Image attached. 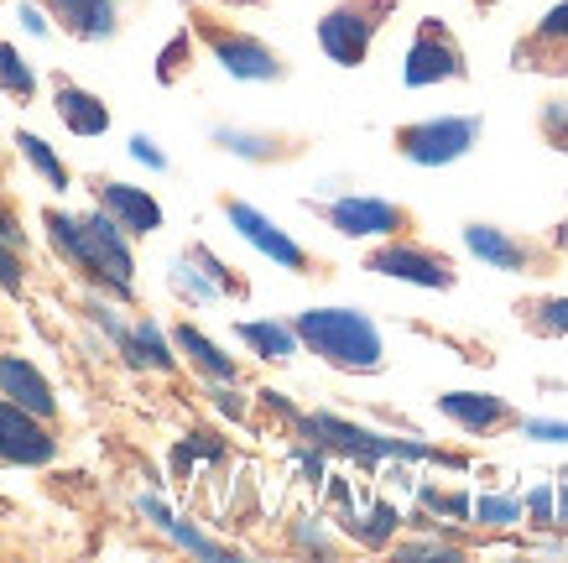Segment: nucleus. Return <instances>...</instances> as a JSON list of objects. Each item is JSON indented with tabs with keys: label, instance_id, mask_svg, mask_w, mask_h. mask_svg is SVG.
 Masks as SVG:
<instances>
[{
	"label": "nucleus",
	"instance_id": "nucleus-40",
	"mask_svg": "<svg viewBox=\"0 0 568 563\" xmlns=\"http://www.w3.org/2000/svg\"><path fill=\"white\" fill-rule=\"evenodd\" d=\"M220 11H261V6H272V0H214Z\"/></svg>",
	"mask_w": 568,
	"mask_h": 563
},
{
	"label": "nucleus",
	"instance_id": "nucleus-20",
	"mask_svg": "<svg viewBox=\"0 0 568 563\" xmlns=\"http://www.w3.org/2000/svg\"><path fill=\"white\" fill-rule=\"evenodd\" d=\"M511 313L532 340H568V292H527L511 303Z\"/></svg>",
	"mask_w": 568,
	"mask_h": 563
},
{
	"label": "nucleus",
	"instance_id": "nucleus-28",
	"mask_svg": "<svg viewBox=\"0 0 568 563\" xmlns=\"http://www.w3.org/2000/svg\"><path fill=\"white\" fill-rule=\"evenodd\" d=\"M17 152L32 162V172L42 178V183L52 188V193H69V183H73V172L63 168V157L52 152L42 137H32V131H17Z\"/></svg>",
	"mask_w": 568,
	"mask_h": 563
},
{
	"label": "nucleus",
	"instance_id": "nucleus-32",
	"mask_svg": "<svg viewBox=\"0 0 568 563\" xmlns=\"http://www.w3.org/2000/svg\"><path fill=\"white\" fill-rule=\"evenodd\" d=\"M517 433H527L537 444H568V423H558V418H521Z\"/></svg>",
	"mask_w": 568,
	"mask_h": 563
},
{
	"label": "nucleus",
	"instance_id": "nucleus-35",
	"mask_svg": "<svg viewBox=\"0 0 568 563\" xmlns=\"http://www.w3.org/2000/svg\"><path fill=\"white\" fill-rule=\"evenodd\" d=\"M131 157H136V162H146L152 172H168V157L156 152L152 137H131Z\"/></svg>",
	"mask_w": 568,
	"mask_h": 563
},
{
	"label": "nucleus",
	"instance_id": "nucleus-36",
	"mask_svg": "<svg viewBox=\"0 0 568 563\" xmlns=\"http://www.w3.org/2000/svg\"><path fill=\"white\" fill-rule=\"evenodd\" d=\"M0 240H6V245H17V251H27V230L17 224L11 209H0Z\"/></svg>",
	"mask_w": 568,
	"mask_h": 563
},
{
	"label": "nucleus",
	"instance_id": "nucleus-4",
	"mask_svg": "<svg viewBox=\"0 0 568 563\" xmlns=\"http://www.w3.org/2000/svg\"><path fill=\"white\" fill-rule=\"evenodd\" d=\"M485 137V115H428V120H407L392 131V152L413 168H454L465 162Z\"/></svg>",
	"mask_w": 568,
	"mask_h": 563
},
{
	"label": "nucleus",
	"instance_id": "nucleus-23",
	"mask_svg": "<svg viewBox=\"0 0 568 563\" xmlns=\"http://www.w3.org/2000/svg\"><path fill=\"white\" fill-rule=\"evenodd\" d=\"M235 340L241 344H251L261 360H272V365H287V360L297 355V334H293V324H272V319H241L235 324Z\"/></svg>",
	"mask_w": 568,
	"mask_h": 563
},
{
	"label": "nucleus",
	"instance_id": "nucleus-31",
	"mask_svg": "<svg viewBox=\"0 0 568 563\" xmlns=\"http://www.w3.org/2000/svg\"><path fill=\"white\" fill-rule=\"evenodd\" d=\"M417 501H423V512H438L444 522H469V491L465 485H417Z\"/></svg>",
	"mask_w": 568,
	"mask_h": 563
},
{
	"label": "nucleus",
	"instance_id": "nucleus-10",
	"mask_svg": "<svg viewBox=\"0 0 568 563\" xmlns=\"http://www.w3.org/2000/svg\"><path fill=\"white\" fill-rule=\"evenodd\" d=\"M220 209H224V220L241 230V240H251L261 257L276 261L282 272H293V277H324V272H318V257H313V251H303V245H297V240L272 220V214H261L256 204H245V199H230V193L220 199Z\"/></svg>",
	"mask_w": 568,
	"mask_h": 563
},
{
	"label": "nucleus",
	"instance_id": "nucleus-13",
	"mask_svg": "<svg viewBox=\"0 0 568 563\" xmlns=\"http://www.w3.org/2000/svg\"><path fill=\"white\" fill-rule=\"evenodd\" d=\"M58 460V439L42 418L0 396V464H21V470H42Z\"/></svg>",
	"mask_w": 568,
	"mask_h": 563
},
{
	"label": "nucleus",
	"instance_id": "nucleus-6",
	"mask_svg": "<svg viewBox=\"0 0 568 563\" xmlns=\"http://www.w3.org/2000/svg\"><path fill=\"white\" fill-rule=\"evenodd\" d=\"M365 272L376 277H392V282H413V288H428V292H454L459 288V261L428 245L423 235H386L376 240L371 251L361 257Z\"/></svg>",
	"mask_w": 568,
	"mask_h": 563
},
{
	"label": "nucleus",
	"instance_id": "nucleus-21",
	"mask_svg": "<svg viewBox=\"0 0 568 563\" xmlns=\"http://www.w3.org/2000/svg\"><path fill=\"white\" fill-rule=\"evenodd\" d=\"M173 344L183 350V355H189V365H193L199 375H209V381H230V386H235V375H241V365H235V360L224 355V350H220L214 340H209L204 329L178 324V329H173Z\"/></svg>",
	"mask_w": 568,
	"mask_h": 563
},
{
	"label": "nucleus",
	"instance_id": "nucleus-24",
	"mask_svg": "<svg viewBox=\"0 0 568 563\" xmlns=\"http://www.w3.org/2000/svg\"><path fill=\"white\" fill-rule=\"evenodd\" d=\"M183 257H189L193 267L209 277V288L220 292V298H230V303H245V298H251V282H245V272H235L230 261H220V257H214V251L204 245V240L183 245Z\"/></svg>",
	"mask_w": 568,
	"mask_h": 563
},
{
	"label": "nucleus",
	"instance_id": "nucleus-27",
	"mask_svg": "<svg viewBox=\"0 0 568 563\" xmlns=\"http://www.w3.org/2000/svg\"><path fill=\"white\" fill-rule=\"evenodd\" d=\"M0 94H6V100H17V104L37 100V69L21 58L17 42H6V37H0Z\"/></svg>",
	"mask_w": 568,
	"mask_h": 563
},
{
	"label": "nucleus",
	"instance_id": "nucleus-19",
	"mask_svg": "<svg viewBox=\"0 0 568 563\" xmlns=\"http://www.w3.org/2000/svg\"><path fill=\"white\" fill-rule=\"evenodd\" d=\"M52 110L63 120V131H73V137H104L110 131V104L94 89L73 84L69 73H52Z\"/></svg>",
	"mask_w": 568,
	"mask_h": 563
},
{
	"label": "nucleus",
	"instance_id": "nucleus-16",
	"mask_svg": "<svg viewBox=\"0 0 568 563\" xmlns=\"http://www.w3.org/2000/svg\"><path fill=\"white\" fill-rule=\"evenodd\" d=\"M94 199H100V209L121 224L131 240H146L162 230V204H156L146 188L121 183V178H94Z\"/></svg>",
	"mask_w": 568,
	"mask_h": 563
},
{
	"label": "nucleus",
	"instance_id": "nucleus-12",
	"mask_svg": "<svg viewBox=\"0 0 568 563\" xmlns=\"http://www.w3.org/2000/svg\"><path fill=\"white\" fill-rule=\"evenodd\" d=\"M438 412L465 439H500V433H517L521 428V408L500 392H444L438 396Z\"/></svg>",
	"mask_w": 568,
	"mask_h": 563
},
{
	"label": "nucleus",
	"instance_id": "nucleus-26",
	"mask_svg": "<svg viewBox=\"0 0 568 563\" xmlns=\"http://www.w3.org/2000/svg\"><path fill=\"white\" fill-rule=\"evenodd\" d=\"M193 58H199V37L189 32V27H178L168 42H162V52H156V69H152V79L162 89H173V84H183L193 73Z\"/></svg>",
	"mask_w": 568,
	"mask_h": 563
},
{
	"label": "nucleus",
	"instance_id": "nucleus-5",
	"mask_svg": "<svg viewBox=\"0 0 568 563\" xmlns=\"http://www.w3.org/2000/svg\"><path fill=\"white\" fill-rule=\"evenodd\" d=\"M402 0H334L318 17V48L339 69H361Z\"/></svg>",
	"mask_w": 568,
	"mask_h": 563
},
{
	"label": "nucleus",
	"instance_id": "nucleus-39",
	"mask_svg": "<svg viewBox=\"0 0 568 563\" xmlns=\"http://www.w3.org/2000/svg\"><path fill=\"white\" fill-rule=\"evenodd\" d=\"M21 21H27V32H48V21H42V11H37V6H21Z\"/></svg>",
	"mask_w": 568,
	"mask_h": 563
},
{
	"label": "nucleus",
	"instance_id": "nucleus-30",
	"mask_svg": "<svg viewBox=\"0 0 568 563\" xmlns=\"http://www.w3.org/2000/svg\"><path fill=\"white\" fill-rule=\"evenodd\" d=\"M469 522H480V527H517L527 522L521 512V495H500V491H485V495H469Z\"/></svg>",
	"mask_w": 568,
	"mask_h": 563
},
{
	"label": "nucleus",
	"instance_id": "nucleus-15",
	"mask_svg": "<svg viewBox=\"0 0 568 563\" xmlns=\"http://www.w3.org/2000/svg\"><path fill=\"white\" fill-rule=\"evenodd\" d=\"M214 147L241 162H256V168H282V162H297L308 157L313 141L297 137V131H245V125H214Z\"/></svg>",
	"mask_w": 568,
	"mask_h": 563
},
{
	"label": "nucleus",
	"instance_id": "nucleus-17",
	"mask_svg": "<svg viewBox=\"0 0 568 563\" xmlns=\"http://www.w3.org/2000/svg\"><path fill=\"white\" fill-rule=\"evenodd\" d=\"M42 11L73 42H110L121 32V6L115 0H42Z\"/></svg>",
	"mask_w": 568,
	"mask_h": 563
},
{
	"label": "nucleus",
	"instance_id": "nucleus-9",
	"mask_svg": "<svg viewBox=\"0 0 568 563\" xmlns=\"http://www.w3.org/2000/svg\"><path fill=\"white\" fill-rule=\"evenodd\" d=\"M308 209L345 240L417 235V209L396 204V199H376V193H345V199H324V204H308Z\"/></svg>",
	"mask_w": 568,
	"mask_h": 563
},
{
	"label": "nucleus",
	"instance_id": "nucleus-18",
	"mask_svg": "<svg viewBox=\"0 0 568 563\" xmlns=\"http://www.w3.org/2000/svg\"><path fill=\"white\" fill-rule=\"evenodd\" d=\"M0 396L17 402V408H27L32 418H42V423L58 418V392H52V381L21 355H0Z\"/></svg>",
	"mask_w": 568,
	"mask_h": 563
},
{
	"label": "nucleus",
	"instance_id": "nucleus-29",
	"mask_svg": "<svg viewBox=\"0 0 568 563\" xmlns=\"http://www.w3.org/2000/svg\"><path fill=\"white\" fill-rule=\"evenodd\" d=\"M532 131L548 152L568 157V94H542L532 110Z\"/></svg>",
	"mask_w": 568,
	"mask_h": 563
},
{
	"label": "nucleus",
	"instance_id": "nucleus-33",
	"mask_svg": "<svg viewBox=\"0 0 568 563\" xmlns=\"http://www.w3.org/2000/svg\"><path fill=\"white\" fill-rule=\"evenodd\" d=\"M521 512L532 527H552V485H537V491L521 495Z\"/></svg>",
	"mask_w": 568,
	"mask_h": 563
},
{
	"label": "nucleus",
	"instance_id": "nucleus-25",
	"mask_svg": "<svg viewBox=\"0 0 568 563\" xmlns=\"http://www.w3.org/2000/svg\"><path fill=\"white\" fill-rule=\"evenodd\" d=\"M339 527H345L361 547H386L396 537V527H402V512H396L392 501H376V506H371L365 516L345 512V516H339Z\"/></svg>",
	"mask_w": 568,
	"mask_h": 563
},
{
	"label": "nucleus",
	"instance_id": "nucleus-2",
	"mask_svg": "<svg viewBox=\"0 0 568 563\" xmlns=\"http://www.w3.org/2000/svg\"><path fill=\"white\" fill-rule=\"evenodd\" d=\"M297 344L324 365L345 375H381L386 371V340L371 313L361 308H303L293 319Z\"/></svg>",
	"mask_w": 568,
	"mask_h": 563
},
{
	"label": "nucleus",
	"instance_id": "nucleus-34",
	"mask_svg": "<svg viewBox=\"0 0 568 563\" xmlns=\"http://www.w3.org/2000/svg\"><path fill=\"white\" fill-rule=\"evenodd\" d=\"M0 288L11 292V298H21V288H27V277H21V251L6 245V240H0Z\"/></svg>",
	"mask_w": 568,
	"mask_h": 563
},
{
	"label": "nucleus",
	"instance_id": "nucleus-41",
	"mask_svg": "<svg viewBox=\"0 0 568 563\" xmlns=\"http://www.w3.org/2000/svg\"><path fill=\"white\" fill-rule=\"evenodd\" d=\"M469 11H480V17H490V11H500V6H506V0H465Z\"/></svg>",
	"mask_w": 568,
	"mask_h": 563
},
{
	"label": "nucleus",
	"instance_id": "nucleus-38",
	"mask_svg": "<svg viewBox=\"0 0 568 563\" xmlns=\"http://www.w3.org/2000/svg\"><path fill=\"white\" fill-rule=\"evenodd\" d=\"M548 245H552V251H558V257L568 261V214H564V220H558V224H552V230H548Z\"/></svg>",
	"mask_w": 568,
	"mask_h": 563
},
{
	"label": "nucleus",
	"instance_id": "nucleus-22",
	"mask_svg": "<svg viewBox=\"0 0 568 563\" xmlns=\"http://www.w3.org/2000/svg\"><path fill=\"white\" fill-rule=\"evenodd\" d=\"M141 512L152 516V522H156V527H162V532H168L173 543H183V547H189V553H199V559H235V553H230V547H224V543H214V537H204V532L193 527V522H183V516H173V512H168V506H162L156 495H141Z\"/></svg>",
	"mask_w": 568,
	"mask_h": 563
},
{
	"label": "nucleus",
	"instance_id": "nucleus-1",
	"mask_svg": "<svg viewBox=\"0 0 568 563\" xmlns=\"http://www.w3.org/2000/svg\"><path fill=\"white\" fill-rule=\"evenodd\" d=\"M42 230H48L52 251L69 261L79 277H89L100 292L121 298V303L136 298V257H131V235H125L104 209H94V214L42 209Z\"/></svg>",
	"mask_w": 568,
	"mask_h": 563
},
{
	"label": "nucleus",
	"instance_id": "nucleus-8",
	"mask_svg": "<svg viewBox=\"0 0 568 563\" xmlns=\"http://www.w3.org/2000/svg\"><path fill=\"white\" fill-rule=\"evenodd\" d=\"M469 58L459 32L444 17H423L407 42V63H402V84L407 89H438V84H465Z\"/></svg>",
	"mask_w": 568,
	"mask_h": 563
},
{
	"label": "nucleus",
	"instance_id": "nucleus-3",
	"mask_svg": "<svg viewBox=\"0 0 568 563\" xmlns=\"http://www.w3.org/2000/svg\"><path fill=\"white\" fill-rule=\"evenodd\" d=\"M183 27H189V32L199 37V48L214 52V63H220L230 79H241V84H282V79L293 73V63H287L266 37L235 27L214 0H183Z\"/></svg>",
	"mask_w": 568,
	"mask_h": 563
},
{
	"label": "nucleus",
	"instance_id": "nucleus-7",
	"mask_svg": "<svg viewBox=\"0 0 568 563\" xmlns=\"http://www.w3.org/2000/svg\"><path fill=\"white\" fill-rule=\"evenodd\" d=\"M465 251L469 257H480L485 267H496V272L537 277V282H548V277H558L568 267V261L548 245V235L500 230V224H490V220H469L465 224Z\"/></svg>",
	"mask_w": 568,
	"mask_h": 563
},
{
	"label": "nucleus",
	"instance_id": "nucleus-11",
	"mask_svg": "<svg viewBox=\"0 0 568 563\" xmlns=\"http://www.w3.org/2000/svg\"><path fill=\"white\" fill-rule=\"evenodd\" d=\"M511 69L532 73V79H568V0L548 6V11L511 42Z\"/></svg>",
	"mask_w": 568,
	"mask_h": 563
},
{
	"label": "nucleus",
	"instance_id": "nucleus-14",
	"mask_svg": "<svg viewBox=\"0 0 568 563\" xmlns=\"http://www.w3.org/2000/svg\"><path fill=\"white\" fill-rule=\"evenodd\" d=\"M89 313H94V324H100L110 340L121 344L125 365H136V371H178L173 344L162 340V324H156V319H136V329H125L121 319H115V308L94 303Z\"/></svg>",
	"mask_w": 568,
	"mask_h": 563
},
{
	"label": "nucleus",
	"instance_id": "nucleus-37",
	"mask_svg": "<svg viewBox=\"0 0 568 563\" xmlns=\"http://www.w3.org/2000/svg\"><path fill=\"white\" fill-rule=\"evenodd\" d=\"M552 527H568V480L552 485Z\"/></svg>",
	"mask_w": 568,
	"mask_h": 563
}]
</instances>
